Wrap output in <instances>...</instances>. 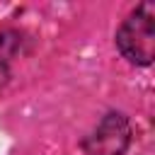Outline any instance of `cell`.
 <instances>
[{"instance_id": "cell-1", "label": "cell", "mask_w": 155, "mask_h": 155, "mask_svg": "<svg viewBox=\"0 0 155 155\" xmlns=\"http://www.w3.org/2000/svg\"><path fill=\"white\" fill-rule=\"evenodd\" d=\"M116 46L136 65H148L155 58V12L150 5H140L116 34Z\"/></svg>"}, {"instance_id": "cell-3", "label": "cell", "mask_w": 155, "mask_h": 155, "mask_svg": "<svg viewBox=\"0 0 155 155\" xmlns=\"http://www.w3.org/2000/svg\"><path fill=\"white\" fill-rule=\"evenodd\" d=\"M19 44H22V36L17 31L12 29L0 31V87L10 78V58L19 51Z\"/></svg>"}, {"instance_id": "cell-2", "label": "cell", "mask_w": 155, "mask_h": 155, "mask_svg": "<svg viewBox=\"0 0 155 155\" xmlns=\"http://www.w3.org/2000/svg\"><path fill=\"white\" fill-rule=\"evenodd\" d=\"M131 140V126L124 114H107L99 126L85 138L87 155H124Z\"/></svg>"}]
</instances>
